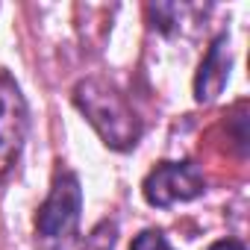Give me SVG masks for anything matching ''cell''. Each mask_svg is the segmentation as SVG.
<instances>
[{
  "label": "cell",
  "instance_id": "obj_1",
  "mask_svg": "<svg viewBox=\"0 0 250 250\" xmlns=\"http://www.w3.org/2000/svg\"><path fill=\"white\" fill-rule=\"evenodd\" d=\"M74 103L77 109L85 115V121L97 130V136L103 139L106 147L112 150H133L142 139V121L133 112V106L127 103L115 85L88 77L80 80L74 88Z\"/></svg>",
  "mask_w": 250,
  "mask_h": 250
},
{
  "label": "cell",
  "instance_id": "obj_2",
  "mask_svg": "<svg viewBox=\"0 0 250 250\" xmlns=\"http://www.w3.org/2000/svg\"><path fill=\"white\" fill-rule=\"evenodd\" d=\"M80 212H83L80 177L68 168H59L50 194L36 215V244L42 250H71L77 244Z\"/></svg>",
  "mask_w": 250,
  "mask_h": 250
},
{
  "label": "cell",
  "instance_id": "obj_3",
  "mask_svg": "<svg viewBox=\"0 0 250 250\" xmlns=\"http://www.w3.org/2000/svg\"><path fill=\"white\" fill-rule=\"evenodd\" d=\"M206 191V177L197 162H159L142 183V194L150 206L168 209L174 203L194 200Z\"/></svg>",
  "mask_w": 250,
  "mask_h": 250
},
{
  "label": "cell",
  "instance_id": "obj_4",
  "mask_svg": "<svg viewBox=\"0 0 250 250\" xmlns=\"http://www.w3.org/2000/svg\"><path fill=\"white\" fill-rule=\"evenodd\" d=\"M27 100L9 74H0V177L18 159L27 139Z\"/></svg>",
  "mask_w": 250,
  "mask_h": 250
},
{
  "label": "cell",
  "instance_id": "obj_5",
  "mask_svg": "<svg viewBox=\"0 0 250 250\" xmlns=\"http://www.w3.org/2000/svg\"><path fill=\"white\" fill-rule=\"evenodd\" d=\"M229 65H232L229 36L221 33L209 44V50L197 68V77H194V100L197 103H212L221 97V91L227 88V80H229Z\"/></svg>",
  "mask_w": 250,
  "mask_h": 250
},
{
  "label": "cell",
  "instance_id": "obj_6",
  "mask_svg": "<svg viewBox=\"0 0 250 250\" xmlns=\"http://www.w3.org/2000/svg\"><path fill=\"white\" fill-rule=\"evenodd\" d=\"M112 247H115V224L112 221L97 224L83 244V250H112Z\"/></svg>",
  "mask_w": 250,
  "mask_h": 250
},
{
  "label": "cell",
  "instance_id": "obj_7",
  "mask_svg": "<svg viewBox=\"0 0 250 250\" xmlns=\"http://www.w3.org/2000/svg\"><path fill=\"white\" fill-rule=\"evenodd\" d=\"M130 250H174V247L168 244V238H165L162 229H142V232L133 238Z\"/></svg>",
  "mask_w": 250,
  "mask_h": 250
},
{
  "label": "cell",
  "instance_id": "obj_8",
  "mask_svg": "<svg viewBox=\"0 0 250 250\" xmlns=\"http://www.w3.org/2000/svg\"><path fill=\"white\" fill-rule=\"evenodd\" d=\"M209 250H247L238 238H221V241H215Z\"/></svg>",
  "mask_w": 250,
  "mask_h": 250
}]
</instances>
